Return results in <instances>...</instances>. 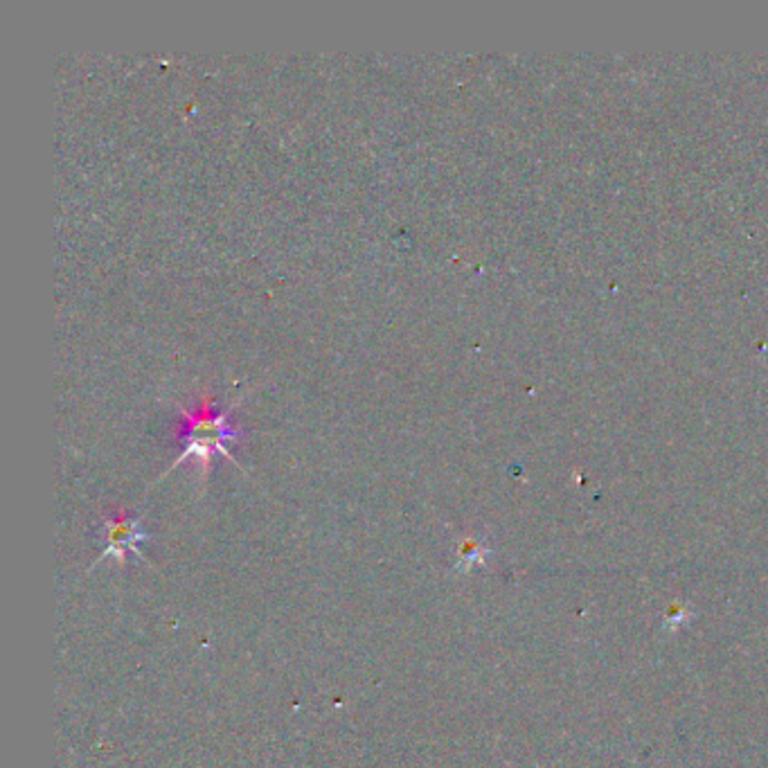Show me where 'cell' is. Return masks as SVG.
I'll return each mask as SVG.
<instances>
[{"instance_id": "cell-1", "label": "cell", "mask_w": 768, "mask_h": 768, "mask_svg": "<svg viewBox=\"0 0 768 768\" xmlns=\"http://www.w3.org/2000/svg\"><path fill=\"white\" fill-rule=\"evenodd\" d=\"M179 435L185 442V449L174 465L185 462L187 458H196L204 465V469H208L215 454L232 458L226 451V444L237 439L239 431L230 424L228 415H221L210 409V403H204V406H196L192 413H185V424Z\"/></svg>"}, {"instance_id": "cell-2", "label": "cell", "mask_w": 768, "mask_h": 768, "mask_svg": "<svg viewBox=\"0 0 768 768\" xmlns=\"http://www.w3.org/2000/svg\"><path fill=\"white\" fill-rule=\"evenodd\" d=\"M102 539H104V552L100 559H115L119 565H123L131 552L142 557L138 548L147 539V532L142 530L138 518H131L127 514H115L104 523Z\"/></svg>"}]
</instances>
